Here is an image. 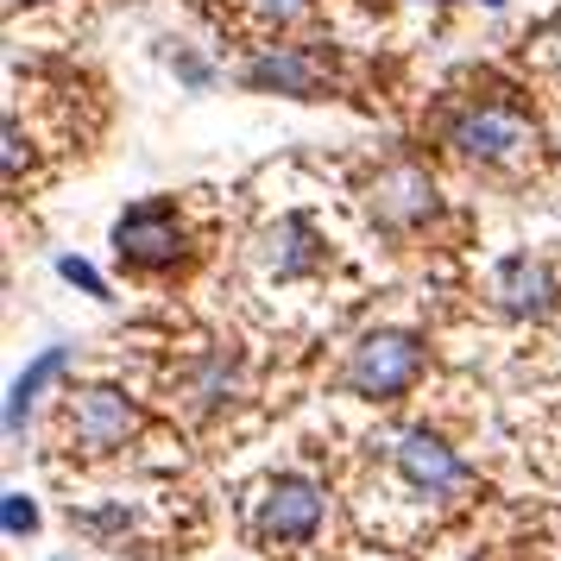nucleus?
<instances>
[{
  "instance_id": "obj_15",
  "label": "nucleus",
  "mask_w": 561,
  "mask_h": 561,
  "mask_svg": "<svg viewBox=\"0 0 561 561\" xmlns=\"http://www.w3.org/2000/svg\"><path fill=\"white\" fill-rule=\"evenodd\" d=\"M536 57H542V64L561 77V20H549V26L536 32Z\"/></svg>"
},
{
  "instance_id": "obj_4",
  "label": "nucleus",
  "mask_w": 561,
  "mask_h": 561,
  "mask_svg": "<svg viewBox=\"0 0 561 561\" xmlns=\"http://www.w3.org/2000/svg\"><path fill=\"white\" fill-rule=\"evenodd\" d=\"M240 82L259 89V95L322 102V95H329V64H322V51H309V45H265V51L240 70Z\"/></svg>"
},
{
  "instance_id": "obj_7",
  "label": "nucleus",
  "mask_w": 561,
  "mask_h": 561,
  "mask_svg": "<svg viewBox=\"0 0 561 561\" xmlns=\"http://www.w3.org/2000/svg\"><path fill=\"white\" fill-rule=\"evenodd\" d=\"M64 423H70V442H77V448L107 455V448H121V442L133 435L139 416H133V404L121 398V391H77Z\"/></svg>"
},
{
  "instance_id": "obj_9",
  "label": "nucleus",
  "mask_w": 561,
  "mask_h": 561,
  "mask_svg": "<svg viewBox=\"0 0 561 561\" xmlns=\"http://www.w3.org/2000/svg\"><path fill=\"white\" fill-rule=\"evenodd\" d=\"M492 297H499L511 316H542L549 297H556V278H549L542 259L511 253V259H499V272H492Z\"/></svg>"
},
{
  "instance_id": "obj_1",
  "label": "nucleus",
  "mask_w": 561,
  "mask_h": 561,
  "mask_svg": "<svg viewBox=\"0 0 561 561\" xmlns=\"http://www.w3.org/2000/svg\"><path fill=\"white\" fill-rule=\"evenodd\" d=\"M448 146L473 164H524L536 152V121L511 102H473L448 121Z\"/></svg>"
},
{
  "instance_id": "obj_14",
  "label": "nucleus",
  "mask_w": 561,
  "mask_h": 561,
  "mask_svg": "<svg viewBox=\"0 0 561 561\" xmlns=\"http://www.w3.org/2000/svg\"><path fill=\"white\" fill-rule=\"evenodd\" d=\"M57 272L77 284V290H89V297H107V284L95 278V265H82V259H57Z\"/></svg>"
},
{
  "instance_id": "obj_16",
  "label": "nucleus",
  "mask_w": 561,
  "mask_h": 561,
  "mask_svg": "<svg viewBox=\"0 0 561 561\" xmlns=\"http://www.w3.org/2000/svg\"><path fill=\"white\" fill-rule=\"evenodd\" d=\"M20 7H38V0H7V13H20Z\"/></svg>"
},
{
  "instance_id": "obj_3",
  "label": "nucleus",
  "mask_w": 561,
  "mask_h": 561,
  "mask_svg": "<svg viewBox=\"0 0 561 561\" xmlns=\"http://www.w3.org/2000/svg\"><path fill=\"white\" fill-rule=\"evenodd\" d=\"M114 253L139 265V272H164L183 259V221L171 203H133L121 221H114Z\"/></svg>"
},
{
  "instance_id": "obj_12",
  "label": "nucleus",
  "mask_w": 561,
  "mask_h": 561,
  "mask_svg": "<svg viewBox=\"0 0 561 561\" xmlns=\"http://www.w3.org/2000/svg\"><path fill=\"white\" fill-rule=\"evenodd\" d=\"M247 7H253L259 26H297V20H304L316 0H247Z\"/></svg>"
},
{
  "instance_id": "obj_5",
  "label": "nucleus",
  "mask_w": 561,
  "mask_h": 561,
  "mask_svg": "<svg viewBox=\"0 0 561 561\" xmlns=\"http://www.w3.org/2000/svg\"><path fill=\"white\" fill-rule=\"evenodd\" d=\"M391 460H398V473L410 480V492H423V499H455L460 485H467L460 455L430 430H404L391 442Z\"/></svg>"
},
{
  "instance_id": "obj_11",
  "label": "nucleus",
  "mask_w": 561,
  "mask_h": 561,
  "mask_svg": "<svg viewBox=\"0 0 561 561\" xmlns=\"http://www.w3.org/2000/svg\"><path fill=\"white\" fill-rule=\"evenodd\" d=\"M272 272H278V278H290V272H304L309 259V233H304V221H278V233H272Z\"/></svg>"
},
{
  "instance_id": "obj_8",
  "label": "nucleus",
  "mask_w": 561,
  "mask_h": 561,
  "mask_svg": "<svg viewBox=\"0 0 561 561\" xmlns=\"http://www.w3.org/2000/svg\"><path fill=\"white\" fill-rule=\"evenodd\" d=\"M373 215H379L385 228H423L435 215V183L430 171H416V164H391L379 183H373Z\"/></svg>"
},
{
  "instance_id": "obj_10",
  "label": "nucleus",
  "mask_w": 561,
  "mask_h": 561,
  "mask_svg": "<svg viewBox=\"0 0 561 561\" xmlns=\"http://www.w3.org/2000/svg\"><path fill=\"white\" fill-rule=\"evenodd\" d=\"M64 359H70V347H45V354L32 359L26 373L13 379V398H7V435H20V423H26V410H32V398L45 391V385L64 373Z\"/></svg>"
},
{
  "instance_id": "obj_6",
  "label": "nucleus",
  "mask_w": 561,
  "mask_h": 561,
  "mask_svg": "<svg viewBox=\"0 0 561 561\" xmlns=\"http://www.w3.org/2000/svg\"><path fill=\"white\" fill-rule=\"evenodd\" d=\"M316 524H322V492L309 480H278L265 499H259V542H309L316 536Z\"/></svg>"
},
{
  "instance_id": "obj_17",
  "label": "nucleus",
  "mask_w": 561,
  "mask_h": 561,
  "mask_svg": "<svg viewBox=\"0 0 561 561\" xmlns=\"http://www.w3.org/2000/svg\"><path fill=\"white\" fill-rule=\"evenodd\" d=\"M485 7H505V0H485Z\"/></svg>"
},
{
  "instance_id": "obj_13",
  "label": "nucleus",
  "mask_w": 561,
  "mask_h": 561,
  "mask_svg": "<svg viewBox=\"0 0 561 561\" xmlns=\"http://www.w3.org/2000/svg\"><path fill=\"white\" fill-rule=\"evenodd\" d=\"M7 530H13V536L38 530V505H32L26 492H7Z\"/></svg>"
},
{
  "instance_id": "obj_2",
  "label": "nucleus",
  "mask_w": 561,
  "mask_h": 561,
  "mask_svg": "<svg viewBox=\"0 0 561 561\" xmlns=\"http://www.w3.org/2000/svg\"><path fill=\"white\" fill-rule=\"evenodd\" d=\"M416 373H423V341L404 329H379L366 334L354 347V359H347V391H359V398H404L416 385Z\"/></svg>"
}]
</instances>
